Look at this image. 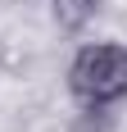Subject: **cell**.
Listing matches in <instances>:
<instances>
[{"mask_svg":"<svg viewBox=\"0 0 127 132\" xmlns=\"http://www.w3.org/2000/svg\"><path fill=\"white\" fill-rule=\"evenodd\" d=\"M68 91L86 114H104L127 100V46L86 41L68 59Z\"/></svg>","mask_w":127,"mask_h":132,"instance_id":"1","label":"cell"},{"mask_svg":"<svg viewBox=\"0 0 127 132\" xmlns=\"http://www.w3.org/2000/svg\"><path fill=\"white\" fill-rule=\"evenodd\" d=\"M100 9H104V0H50V18L59 32H82Z\"/></svg>","mask_w":127,"mask_h":132,"instance_id":"2","label":"cell"}]
</instances>
